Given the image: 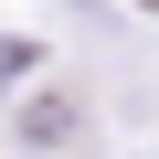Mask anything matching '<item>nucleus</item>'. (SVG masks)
<instances>
[{
	"instance_id": "obj_1",
	"label": "nucleus",
	"mask_w": 159,
	"mask_h": 159,
	"mask_svg": "<svg viewBox=\"0 0 159 159\" xmlns=\"http://www.w3.org/2000/svg\"><path fill=\"white\" fill-rule=\"evenodd\" d=\"M11 127H21V148H74V138H85V106H74V96H32Z\"/></svg>"
}]
</instances>
